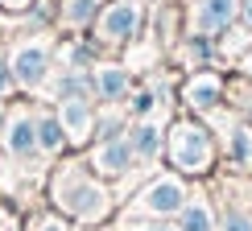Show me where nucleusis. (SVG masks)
<instances>
[{
    "label": "nucleus",
    "instance_id": "1",
    "mask_svg": "<svg viewBox=\"0 0 252 231\" xmlns=\"http://www.w3.org/2000/svg\"><path fill=\"white\" fill-rule=\"evenodd\" d=\"M215 157V144H211V132L194 120H182L170 128V161L178 165L182 173H203Z\"/></svg>",
    "mask_w": 252,
    "mask_h": 231
},
{
    "label": "nucleus",
    "instance_id": "2",
    "mask_svg": "<svg viewBox=\"0 0 252 231\" xmlns=\"http://www.w3.org/2000/svg\"><path fill=\"white\" fill-rule=\"evenodd\" d=\"M141 17H145L141 0H112V4L95 17V33H99L103 46H124V41L136 37Z\"/></svg>",
    "mask_w": 252,
    "mask_h": 231
},
{
    "label": "nucleus",
    "instance_id": "3",
    "mask_svg": "<svg viewBox=\"0 0 252 231\" xmlns=\"http://www.w3.org/2000/svg\"><path fill=\"white\" fill-rule=\"evenodd\" d=\"M236 13H240V0H190V29L198 37H215L232 29Z\"/></svg>",
    "mask_w": 252,
    "mask_h": 231
},
{
    "label": "nucleus",
    "instance_id": "4",
    "mask_svg": "<svg viewBox=\"0 0 252 231\" xmlns=\"http://www.w3.org/2000/svg\"><path fill=\"white\" fill-rule=\"evenodd\" d=\"M58 202L66 206L70 215H79V219H99L103 215V190L95 182H87V177H66V182L58 186Z\"/></svg>",
    "mask_w": 252,
    "mask_h": 231
},
{
    "label": "nucleus",
    "instance_id": "5",
    "mask_svg": "<svg viewBox=\"0 0 252 231\" xmlns=\"http://www.w3.org/2000/svg\"><path fill=\"white\" fill-rule=\"evenodd\" d=\"M13 79L21 83V87H37L41 79H46V70H50V46L46 41H21V46L13 50Z\"/></svg>",
    "mask_w": 252,
    "mask_h": 231
},
{
    "label": "nucleus",
    "instance_id": "6",
    "mask_svg": "<svg viewBox=\"0 0 252 231\" xmlns=\"http://www.w3.org/2000/svg\"><path fill=\"white\" fill-rule=\"evenodd\" d=\"M141 206H145V211H153V215H174V211H182V206H186L182 182H178V177H157L149 190L141 194Z\"/></svg>",
    "mask_w": 252,
    "mask_h": 231
},
{
    "label": "nucleus",
    "instance_id": "7",
    "mask_svg": "<svg viewBox=\"0 0 252 231\" xmlns=\"http://www.w3.org/2000/svg\"><path fill=\"white\" fill-rule=\"evenodd\" d=\"M58 120H62V128H66V141H75V144H83V141L91 136V128H95V112H91L87 95L62 99V108H58Z\"/></svg>",
    "mask_w": 252,
    "mask_h": 231
},
{
    "label": "nucleus",
    "instance_id": "8",
    "mask_svg": "<svg viewBox=\"0 0 252 231\" xmlns=\"http://www.w3.org/2000/svg\"><path fill=\"white\" fill-rule=\"evenodd\" d=\"M4 149L13 157H21V161L37 153V120H33V116H25V112L8 116V124H4Z\"/></svg>",
    "mask_w": 252,
    "mask_h": 231
},
{
    "label": "nucleus",
    "instance_id": "9",
    "mask_svg": "<svg viewBox=\"0 0 252 231\" xmlns=\"http://www.w3.org/2000/svg\"><path fill=\"white\" fill-rule=\"evenodd\" d=\"M132 161H136V153H132V141H128V132H124V136H108V141L99 144V153H95V165H99V173H112V177L128 173V170H132Z\"/></svg>",
    "mask_w": 252,
    "mask_h": 231
},
{
    "label": "nucleus",
    "instance_id": "10",
    "mask_svg": "<svg viewBox=\"0 0 252 231\" xmlns=\"http://www.w3.org/2000/svg\"><path fill=\"white\" fill-rule=\"evenodd\" d=\"M186 103H190L194 112H211V108H219V99H223V79L219 75H211V70H198V75L186 83Z\"/></svg>",
    "mask_w": 252,
    "mask_h": 231
},
{
    "label": "nucleus",
    "instance_id": "11",
    "mask_svg": "<svg viewBox=\"0 0 252 231\" xmlns=\"http://www.w3.org/2000/svg\"><path fill=\"white\" fill-rule=\"evenodd\" d=\"M128 70H120V66H99L95 70V95L99 99H108V103H116L128 95Z\"/></svg>",
    "mask_w": 252,
    "mask_h": 231
},
{
    "label": "nucleus",
    "instance_id": "12",
    "mask_svg": "<svg viewBox=\"0 0 252 231\" xmlns=\"http://www.w3.org/2000/svg\"><path fill=\"white\" fill-rule=\"evenodd\" d=\"M128 141H132V153L136 157H157V149H161V128L149 124V120H141V124L128 128Z\"/></svg>",
    "mask_w": 252,
    "mask_h": 231
},
{
    "label": "nucleus",
    "instance_id": "13",
    "mask_svg": "<svg viewBox=\"0 0 252 231\" xmlns=\"http://www.w3.org/2000/svg\"><path fill=\"white\" fill-rule=\"evenodd\" d=\"M62 144H66V128H62V120H58V116H41V120H37V149L58 153Z\"/></svg>",
    "mask_w": 252,
    "mask_h": 231
},
{
    "label": "nucleus",
    "instance_id": "14",
    "mask_svg": "<svg viewBox=\"0 0 252 231\" xmlns=\"http://www.w3.org/2000/svg\"><path fill=\"white\" fill-rule=\"evenodd\" d=\"M211 211H207L203 202H190V206H182V231H211Z\"/></svg>",
    "mask_w": 252,
    "mask_h": 231
},
{
    "label": "nucleus",
    "instance_id": "15",
    "mask_svg": "<svg viewBox=\"0 0 252 231\" xmlns=\"http://www.w3.org/2000/svg\"><path fill=\"white\" fill-rule=\"evenodd\" d=\"M232 161L252 170V132L248 128H232Z\"/></svg>",
    "mask_w": 252,
    "mask_h": 231
},
{
    "label": "nucleus",
    "instance_id": "16",
    "mask_svg": "<svg viewBox=\"0 0 252 231\" xmlns=\"http://www.w3.org/2000/svg\"><path fill=\"white\" fill-rule=\"evenodd\" d=\"M91 4H95V0H66V21L70 25H91V21H95Z\"/></svg>",
    "mask_w": 252,
    "mask_h": 231
},
{
    "label": "nucleus",
    "instance_id": "17",
    "mask_svg": "<svg viewBox=\"0 0 252 231\" xmlns=\"http://www.w3.org/2000/svg\"><path fill=\"white\" fill-rule=\"evenodd\" d=\"M223 231H252V219L240 215V211H232V215L223 219Z\"/></svg>",
    "mask_w": 252,
    "mask_h": 231
},
{
    "label": "nucleus",
    "instance_id": "18",
    "mask_svg": "<svg viewBox=\"0 0 252 231\" xmlns=\"http://www.w3.org/2000/svg\"><path fill=\"white\" fill-rule=\"evenodd\" d=\"M13 87H17V79H13V66H8V62L0 58V95H8Z\"/></svg>",
    "mask_w": 252,
    "mask_h": 231
},
{
    "label": "nucleus",
    "instance_id": "19",
    "mask_svg": "<svg viewBox=\"0 0 252 231\" xmlns=\"http://www.w3.org/2000/svg\"><path fill=\"white\" fill-rule=\"evenodd\" d=\"M153 103H157V95H153V91H141V95L132 99V108L141 112V116H149V112H153Z\"/></svg>",
    "mask_w": 252,
    "mask_h": 231
},
{
    "label": "nucleus",
    "instance_id": "20",
    "mask_svg": "<svg viewBox=\"0 0 252 231\" xmlns=\"http://www.w3.org/2000/svg\"><path fill=\"white\" fill-rule=\"evenodd\" d=\"M37 231H62V223H54V219H46V223H37Z\"/></svg>",
    "mask_w": 252,
    "mask_h": 231
},
{
    "label": "nucleus",
    "instance_id": "21",
    "mask_svg": "<svg viewBox=\"0 0 252 231\" xmlns=\"http://www.w3.org/2000/svg\"><path fill=\"white\" fill-rule=\"evenodd\" d=\"M0 4H4V8H25L29 0H0Z\"/></svg>",
    "mask_w": 252,
    "mask_h": 231
},
{
    "label": "nucleus",
    "instance_id": "22",
    "mask_svg": "<svg viewBox=\"0 0 252 231\" xmlns=\"http://www.w3.org/2000/svg\"><path fill=\"white\" fill-rule=\"evenodd\" d=\"M244 21L252 25V0H244Z\"/></svg>",
    "mask_w": 252,
    "mask_h": 231
},
{
    "label": "nucleus",
    "instance_id": "23",
    "mask_svg": "<svg viewBox=\"0 0 252 231\" xmlns=\"http://www.w3.org/2000/svg\"><path fill=\"white\" fill-rule=\"evenodd\" d=\"M145 231H174V227H145Z\"/></svg>",
    "mask_w": 252,
    "mask_h": 231
},
{
    "label": "nucleus",
    "instance_id": "24",
    "mask_svg": "<svg viewBox=\"0 0 252 231\" xmlns=\"http://www.w3.org/2000/svg\"><path fill=\"white\" fill-rule=\"evenodd\" d=\"M248 75H252V54H248Z\"/></svg>",
    "mask_w": 252,
    "mask_h": 231
}]
</instances>
